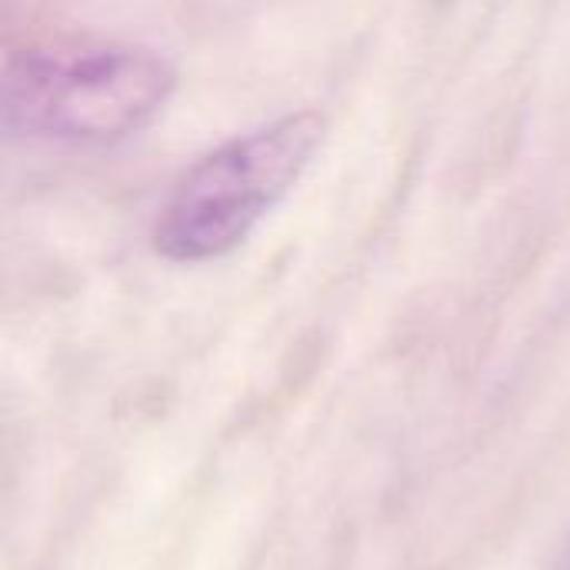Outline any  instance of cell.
Here are the masks:
<instances>
[{
  "instance_id": "obj_1",
  "label": "cell",
  "mask_w": 570,
  "mask_h": 570,
  "mask_svg": "<svg viewBox=\"0 0 570 570\" xmlns=\"http://www.w3.org/2000/svg\"><path fill=\"white\" fill-rule=\"evenodd\" d=\"M177 70L124 40H47L10 50L0 77L3 130L33 144L114 147L147 130L174 100Z\"/></svg>"
},
{
  "instance_id": "obj_2",
  "label": "cell",
  "mask_w": 570,
  "mask_h": 570,
  "mask_svg": "<svg viewBox=\"0 0 570 570\" xmlns=\"http://www.w3.org/2000/svg\"><path fill=\"white\" fill-rule=\"evenodd\" d=\"M327 140L321 110H294L244 130L194 160L154 224V250L170 264H210L234 254L301 184Z\"/></svg>"
}]
</instances>
